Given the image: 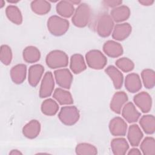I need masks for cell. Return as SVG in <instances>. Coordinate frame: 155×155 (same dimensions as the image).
Here are the masks:
<instances>
[{"label":"cell","mask_w":155,"mask_h":155,"mask_svg":"<svg viewBox=\"0 0 155 155\" xmlns=\"http://www.w3.org/2000/svg\"><path fill=\"white\" fill-rule=\"evenodd\" d=\"M91 18V10L90 7L87 3L81 2L74 10L71 21L74 26L84 28L90 23Z\"/></svg>","instance_id":"obj_1"},{"label":"cell","mask_w":155,"mask_h":155,"mask_svg":"<svg viewBox=\"0 0 155 155\" xmlns=\"http://www.w3.org/2000/svg\"><path fill=\"white\" fill-rule=\"evenodd\" d=\"M47 25L48 30L51 35L55 36H60L68 31L70 24L66 19L57 15H53L48 18Z\"/></svg>","instance_id":"obj_2"},{"label":"cell","mask_w":155,"mask_h":155,"mask_svg":"<svg viewBox=\"0 0 155 155\" xmlns=\"http://www.w3.org/2000/svg\"><path fill=\"white\" fill-rule=\"evenodd\" d=\"M47 65L51 69L66 67L68 64V57L63 51L54 50L50 51L45 58Z\"/></svg>","instance_id":"obj_3"},{"label":"cell","mask_w":155,"mask_h":155,"mask_svg":"<svg viewBox=\"0 0 155 155\" xmlns=\"http://www.w3.org/2000/svg\"><path fill=\"white\" fill-rule=\"evenodd\" d=\"M114 21L108 13L101 15L97 21L96 30L97 35L102 38L108 37L113 30Z\"/></svg>","instance_id":"obj_4"},{"label":"cell","mask_w":155,"mask_h":155,"mask_svg":"<svg viewBox=\"0 0 155 155\" xmlns=\"http://www.w3.org/2000/svg\"><path fill=\"white\" fill-rule=\"evenodd\" d=\"M58 118L64 125L71 126L78 122L80 118V113L75 106H64L61 108Z\"/></svg>","instance_id":"obj_5"},{"label":"cell","mask_w":155,"mask_h":155,"mask_svg":"<svg viewBox=\"0 0 155 155\" xmlns=\"http://www.w3.org/2000/svg\"><path fill=\"white\" fill-rule=\"evenodd\" d=\"M85 59L88 66L94 70L104 68L107 63L106 56L98 50H91L85 54Z\"/></svg>","instance_id":"obj_6"},{"label":"cell","mask_w":155,"mask_h":155,"mask_svg":"<svg viewBox=\"0 0 155 155\" xmlns=\"http://www.w3.org/2000/svg\"><path fill=\"white\" fill-rule=\"evenodd\" d=\"M54 87V80L53 74L50 71H47L41 83L39 88V97L46 98L52 94Z\"/></svg>","instance_id":"obj_7"},{"label":"cell","mask_w":155,"mask_h":155,"mask_svg":"<svg viewBox=\"0 0 155 155\" xmlns=\"http://www.w3.org/2000/svg\"><path fill=\"white\" fill-rule=\"evenodd\" d=\"M57 84L61 88L69 89L73 82V75L68 68H60L54 71Z\"/></svg>","instance_id":"obj_8"},{"label":"cell","mask_w":155,"mask_h":155,"mask_svg":"<svg viewBox=\"0 0 155 155\" xmlns=\"http://www.w3.org/2000/svg\"><path fill=\"white\" fill-rule=\"evenodd\" d=\"M135 105L144 113H148L152 107V99L149 93L142 91L136 94L133 97Z\"/></svg>","instance_id":"obj_9"},{"label":"cell","mask_w":155,"mask_h":155,"mask_svg":"<svg viewBox=\"0 0 155 155\" xmlns=\"http://www.w3.org/2000/svg\"><path fill=\"white\" fill-rule=\"evenodd\" d=\"M109 130L114 136H124L127 131V124L120 117H115L109 122Z\"/></svg>","instance_id":"obj_10"},{"label":"cell","mask_w":155,"mask_h":155,"mask_svg":"<svg viewBox=\"0 0 155 155\" xmlns=\"http://www.w3.org/2000/svg\"><path fill=\"white\" fill-rule=\"evenodd\" d=\"M128 100L127 93L124 91H117L115 93L110 104V109L116 114H120L124 105Z\"/></svg>","instance_id":"obj_11"},{"label":"cell","mask_w":155,"mask_h":155,"mask_svg":"<svg viewBox=\"0 0 155 155\" xmlns=\"http://www.w3.org/2000/svg\"><path fill=\"white\" fill-rule=\"evenodd\" d=\"M132 27L129 23L124 22L116 24L112 31V38L116 41H124L131 34Z\"/></svg>","instance_id":"obj_12"},{"label":"cell","mask_w":155,"mask_h":155,"mask_svg":"<svg viewBox=\"0 0 155 155\" xmlns=\"http://www.w3.org/2000/svg\"><path fill=\"white\" fill-rule=\"evenodd\" d=\"M121 112L122 116L128 123L136 122L140 116V113L131 102H127L124 105Z\"/></svg>","instance_id":"obj_13"},{"label":"cell","mask_w":155,"mask_h":155,"mask_svg":"<svg viewBox=\"0 0 155 155\" xmlns=\"http://www.w3.org/2000/svg\"><path fill=\"white\" fill-rule=\"evenodd\" d=\"M44 72V67L41 64H35L30 67L28 73V84L33 87H36L40 82Z\"/></svg>","instance_id":"obj_14"},{"label":"cell","mask_w":155,"mask_h":155,"mask_svg":"<svg viewBox=\"0 0 155 155\" xmlns=\"http://www.w3.org/2000/svg\"><path fill=\"white\" fill-rule=\"evenodd\" d=\"M104 52L109 57L116 58L120 56L124 52L120 44L116 41L109 40L104 43L102 47Z\"/></svg>","instance_id":"obj_15"},{"label":"cell","mask_w":155,"mask_h":155,"mask_svg":"<svg viewBox=\"0 0 155 155\" xmlns=\"http://www.w3.org/2000/svg\"><path fill=\"white\" fill-rule=\"evenodd\" d=\"M125 87L130 93L138 92L142 88V81L139 74L135 73L128 74L125 79Z\"/></svg>","instance_id":"obj_16"},{"label":"cell","mask_w":155,"mask_h":155,"mask_svg":"<svg viewBox=\"0 0 155 155\" xmlns=\"http://www.w3.org/2000/svg\"><path fill=\"white\" fill-rule=\"evenodd\" d=\"M105 72L111 79L116 89H120L122 87L124 76L117 68L113 65H109L105 68Z\"/></svg>","instance_id":"obj_17"},{"label":"cell","mask_w":155,"mask_h":155,"mask_svg":"<svg viewBox=\"0 0 155 155\" xmlns=\"http://www.w3.org/2000/svg\"><path fill=\"white\" fill-rule=\"evenodd\" d=\"M27 75V66L23 64H17L10 70V77L16 84H22L25 79Z\"/></svg>","instance_id":"obj_18"},{"label":"cell","mask_w":155,"mask_h":155,"mask_svg":"<svg viewBox=\"0 0 155 155\" xmlns=\"http://www.w3.org/2000/svg\"><path fill=\"white\" fill-rule=\"evenodd\" d=\"M131 12L130 8L124 5H119L113 8L110 12V16L113 21L122 22L127 20L130 16Z\"/></svg>","instance_id":"obj_19"},{"label":"cell","mask_w":155,"mask_h":155,"mask_svg":"<svg viewBox=\"0 0 155 155\" xmlns=\"http://www.w3.org/2000/svg\"><path fill=\"white\" fill-rule=\"evenodd\" d=\"M41 124L36 120L33 119L25 124L22 128L23 135L28 139H35L40 133Z\"/></svg>","instance_id":"obj_20"},{"label":"cell","mask_w":155,"mask_h":155,"mask_svg":"<svg viewBox=\"0 0 155 155\" xmlns=\"http://www.w3.org/2000/svg\"><path fill=\"white\" fill-rule=\"evenodd\" d=\"M143 136V134L140 127L136 124H133L128 128L127 138L133 147H137Z\"/></svg>","instance_id":"obj_21"},{"label":"cell","mask_w":155,"mask_h":155,"mask_svg":"<svg viewBox=\"0 0 155 155\" xmlns=\"http://www.w3.org/2000/svg\"><path fill=\"white\" fill-rule=\"evenodd\" d=\"M70 68L74 74H79L85 70L87 65L83 56L78 53L73 54L70 58Z\"/></svg>","instance_id":"obj_22"},{"label":"cell","mask_w":155,"mask_h":155,"mask_svg":"<svg viewBox=\"0 0 155 155\" xmlns=\"http://www.w3.org/2000/svg\"><path fill=\"white\" fill-rule=\"evenodd\" d=\"M111 148L115 155H124L129 149V145L125 138L117 137L111 142Z\"/></svg>","instance_id":"obj_23"},{"label":"cell","mask_w":155,"mask_h":155,"mask_svg":"<svg viewBox=\"0 0 155 155\" xmlns=\"http://www.w3.org/2000/svg\"><path fill=\"white\" fill-rule=\"evenodd\" d=\"M56 12L62 18H68L73 15L74 12V5L70 1H61L56 6Z\"/></svg>","instance_id":"obj_24"},{"label":"cell","mask_w":155,"mask_h":155,"mask_svg":"<svg viewBox=\"0 0 155 155\" xmlns=\"http://www.w3.org/2000/svg\"><path fill=\"white\" fill-rule=\"evenodd\" d=\"M53 97L60 105H71L73 103L71 94L64 88H57L55 89Z\"/></svg>","instance_id":"obj_25"},{"label":"cell","mask_w":155,"mask_h":155,"mask_svg":"<svg viewBox=\"0 0 155 155\" xmlns=\"http://www.w3.org/2000/svg\"><path fill=\"white\" fill-rule=\"evenodd\" d=\"M24 60L27 63H35L41 58V52L39 49L35 46H28L22 51Z\"/></svg>","instance_id":"obj_26"},{"label":"cell","mask_w":155,"mask_h":155,"mask_svg":"<svg viewBox=\"0 0 155 155\" xmlns=\"http://www.w3.org/2000/svg\"><path fill=\"white\" fill-rule=\"evenodd\" d=\"M31 10L38 15H44L51 10L50 3L45 0L33 1L30 4Z\"/></svg>","instance_id":"obj_27"},{"label":"cell","mask_w":155,"mask_h":155,"mask_svg":"<svg viewBox=\"0 0 155 155\" xmlns=\"http://www.w3.org/2000/svg\"><path fill=\"white\" fill-rule=\"evenodd\" d=\"M7 18L13 24L21 25L22 22V15L19 8L15 5H10L5 9Z\"/></svg>","instance_id":"obj_28"},{"label":"cell","mask_w":155,"mask_h":155,"mask_svg":"<svg viewBox=\"0 0 155 155\" xmlns=\"http://www.w3.org/2000/svg\"><path fill=\"white\" fill-rule=\"evenodd\" d=\"M139 124L147 134H152L155 131V119L151 114H147L142 116L139 120Z\"/></svg>","instance_id":"obj_29"},{"label":"cell","mask_w":155,"mask_h":155,"mask_svg":"<svg viewBox=\"0 0 155 155\" xmlns=\"http://www.w3.org/2000/svg\"><path fill=\"white\" fill-rule=\"evenodd\" d=\"M41 110L42 113L48 116L55 115L59 110V105L57 102L52 99H47L41 104Z\"/></svg>","instance_id":"obj_30"},{"label":"cell","mask_w":155,"mask_h":155,"mask_svg":"<svg viewBox=\"0 0 155 155\" xmlns=\"http://www.w3.org/2000/svg\"><path fill=\"white\" fill-rule=\"evenodd\" d=\"M142 82L147 89H151L155 85V73L152 69L146 68L141 72Z\"/></svg>","instance_id":"obj_31"},{"label":"cell","mask_w":155,"mask_h":155,"mask_svg":"<svg viewBox=\"0 0 155 155\" xmlns=\"http://www.w3.org/2000/svg\"><path fill=\"white\" fill-rule=\"evenodd\" d=\"M140 150L144 155L155 154V140L153 137H146L141 142Z\"/></svg>","instance_id":"obj_32"},{"label":"cell","mask_w":155,"mask_h":155,"mask_svg":"<svg viewBox=\"0 0 155 155\" xmlns=\"http://www.w3.org/2000/svg\"><path fill=\"white\" fill-rule=\"evenodd\" d=\"M75 152L78 155H95L97 154V150L92 144L80 143L76 145Z\"/></svg>","instance_id":"obj_33"},{"label":"cell","mask_w":155,"mask_h":155,"mask_svg":"<svg viewBox=\"0 0 155 155\" xmlns=\"http://www.w3.org/2000/svg\"><path fill=\"white\" fill-rule=\"evenodd\" d=\"M115 64L119 70L125 73L130 72L134 68V62L129 58L125 57L119 58L116 60Z\"/></svg>","instance_id":"obj_34"},{"label":"cell","mask_w":155,"mask_h":155,"mask_svg":"<svg viewBox=\"0 0 155 155\" xmlns=\"http://www.w3.org/2000/svg\"><path fill=\"white\" fill-rule=\"evenodd\" d=\"M13 58L11 48L7 45H2L0 49V60L5 65L10 64Z\"/></svg>","instance_id":"obj_35"},{"label":"cell","mask_w":155,"mask_h":155,"mask_svg":"<svg viewBox=\"0 0 155 155\" xmlns=\"http://www.w3.org/2000/svg\"><path fill=\"white\" fill-rule=\"evenodd\" d=\"M103 3L104 5L109 7H112V8H116L119 5H121L122 1H108L105 0L103 1Z\"/></svg>","instance_id":"obj_36"},{"label":"cell","mask_w":155,"mask_h":155,"mask_svg":"<svg viewBox=\"0 0 155 155\" xmlns=\"http://www.w3.org/2000/svg\"><path fill=\"white\" fill-rule=\"evenodd\" d=\"M138 2L144 6H150L153 4L154 2V0H139Z\"/></svg>","instance_id":"obj_37"},{"label":"cell","mask_w":155,"mask_h":155,"mask_svg":"<svg viewBox=\"0 0 155 155\" xmlns=\"http://www.w3.org/2000/svg\"><path fill=\"white\" fill-rule=\"evenodd\" d=\"M128 155H140L142 154L141 151L136 148H133L127 153Z\"/></svg>","instance_id":"obj_38"},{"label":"cell","mask_w":155,"mask_h":155,"mask_svg":"<svg viewBox=\"0 0 155 155\" xmlns=\"http://www.w3.org/2000/svg\"><path fill=\"white\" fill-rule=\"evenodd\" d=\"M9 154L11 155H19V154H22V153L18 150H12L10 153Z\"/></svg>","instance_id":"obj_39"},{"label":"cell","mask_w":155,"mask_h":155,"mask_svg":"<svg viewBox=\"0 0 155 155\" xmlns=\"http://www.w3.org/2000/svg\"><path fill=\"white\" fill-rule=\"evenodd\" d=\"M73 5H74V4H77V5H79L81 3V1H78V0H76V1H74V0H73V1H70Z\"/></svg>","instance_id":"obj_40"},{"label":"cell","mask_w":155,"mask_h":155,"mask_svg":"<svg viewBox=\"0 0 155 155\" xmlns=\"http://www.w3.org/2000/svg\"><path fill=\"white\" fill-rule=\"evenodd\" d=\"M5 5V1L4 0H1L0 1V8H2Z\"/></svg>","instance_id":"obj_41"},{"label":"cell","mask_w":155,"mask_h":155,"mask_svg":"<svg viewBox=\"0 0 155 155\" xmlns=\"http://www.w3.org/2000/svg\"><path fill=\"white\" fill-rule=\"evenodd\" d=\"M9 3H13V4H16L19 2V1H7Z\"/></svg>","instance_id":"obj_42"}]
</instances>
